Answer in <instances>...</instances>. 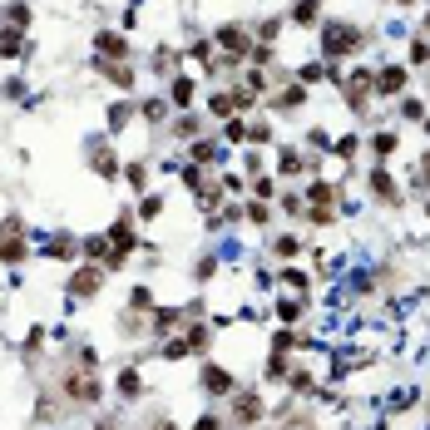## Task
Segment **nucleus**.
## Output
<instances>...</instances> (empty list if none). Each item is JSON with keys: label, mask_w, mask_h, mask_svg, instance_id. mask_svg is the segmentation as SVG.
<instances>
[{"label": "nucleus", "mask_w": 430, "mask_h": 430, "mask_svg": "<svg viewBox=\"0 0 430 430\" xmlns=\"http://www.w3.org/2000/svg\"><path fill=\"white\" fill-rule=\"evenodd\" d=\"M302 312H307V307H302V302H277V316H282V321H297V316H302Z\"/></svg>", "instance_id": "ea45409f"}, {"label": "nucleus", "mask_w": 430, "mask_h": 430, "mask_svg": "<svg viewBox=\"0 0 430 430\" xmlns=\"http://www.w3.org/2000/svg\"><path fill=\"white\" fill-rule=\"evenodd\" d=\"M247 139H252V144H267V139H272V129H267V124H252Z\"/></svg>", "instance_id": "49530a36"}, {"label": "nucleus", "mask_w": 430, "mask_h": 430, "mask_svg": "<svg viewBox=\"0 0 430 430\" xmlns=\"http://www.w3.org/2000/svg\"><path fill=\"white\" fill-rule=\"evenodd\" d=\"M183 356H193L188 337H178V341H169V346H164V361H183Z\"/></svg>", "instance_id": "2f4dec72"}, {"label": "nucleus", "mask_w": 430, "mask_h": 430, "mask_svg": "<svg viewBox=\"0 0 430 430\" xmlns=\"http://www.w3.org/2000/svg\"><path fill=\"white\" fill-rule=\"evenodd\" d=\"M213 114H223V119H233V114H238V104H233V89L213 94Z\"/></svg>", "instance_id": "cd10ccee"}, {"label": "nucleus", "mask_w": 430, "mask_h": 430, "mask_svg": "<svg viewBox=\"0 0 430 430\" xmlns=\"http://www.w3.org/2000/svg\"><path fill=\"white\" fill-rule=\"evenodd\" d=\"M316 20H321V0H297V6H292V25L312 30Z\"/></svg>", "instance_id": "dca6fc26"}, {"label": "nucleus", "mask_w": 430, "mask_h": 430, "mask_svg": "<svg viewBox=\"0 0 430 430\" xmlns=\"http://www.w3.org/2000/svg\"><path fill=\"white\" fill-rule=\"evenodd\" d=\"M213 45H218L223 55H228L223 65H238V60H247V55H252L257 35H247V25H233V20H228V25H218V30H213Z\"/></svg>", "instance_id": "f03ea898"}, {"label": "nucleus", "mask_w": 430, "mask_h": 430, "mask_svg": "<svg viewBox=\"0 0 430 430\" xmlns=\"http://www.w3.org/2000/svg\"><path fill=\"white\" fill-rule=\"evenodd\" d=\"M134 114H139V109H134V104H129V99H119V104H109V134H119V129H124V124H129Z\"/></svg>", "instance_id": "6ab92c4d"}, {"label": "nucleus", "mask_w": 430, "mask_h": 430, "mask_svg": "<svg viewBox=\"0 0 430 430\" xmlns=\"http://www.w3.org/2000/svg\"><path fill=\"white\" fill-rule=\"evenodd\" d=\"M193 430H223V420H218V415H203V420H198Z\"/></svg>", "instance_id": "09e8293b"}, {"label": "nucleus", "mask_w": 430, "mask_h": 430, "mask_svg": "<svg viewBox=\"0 0 430 430\" xmlns=\"http://www.w3.org/2000/svg\"><path fill=\"white\" fill-rule=\"evenodd\" d=\"M406 84H410L406 65H386V70H376V94H406Z\"/></svg>", "instance_id": "1a4fd4ad"}, {"label": "nucleus", "mask_w": 430, "mask_h": 430, "mask_svg": "<svg viewBox=\"0 0 430 430\" xmlns=\"http://www.w3.org/2000/svg\"><path fill=\"white\" fill-rule=\"evenodd\" d=\"M262 376H267V381H282V376H287V356L272 351V356H267V366H262Z\"/></svg>", "instance_id": "b1692460"}, {"label": "nucleus", "mask_w": 430, "mask_h": 430, "mask_svg": "<svg viewBox=\"0 0 430 430\" xmlns=\"http://www.w3.org/2000/svg\"><path fill=\"white\" fill-rule=\"evenodd\" d=\"M252 420H262V396H257V391H238V401H233V425H252Z\"/></svg>", "instance_id": "6e6552de"}, {"label": "nucleus", "mask_w": 430, "mask_h": 430, "mask_svg": "<svg viewBox=\"0 0 430 430\" xmlns=\"http://www.w3.org/2000/svg\"><path fill=\"white\" fill-rule=\"evenodd\" d=\"M129 307H134V312H148V307H153V292H148V287H134V292H129Z\"/></svg>", "instance_id": "473e14b6"}, {"label": "nucleus", "mask_w": 430, "mask_h": 430, "mask_svg": "<svg viewBox=\"0 0 430 430\" xmlns=\"http://www.w3.org/2000/svg\"><path fill=\"white\" fill-rule=\"evenodd\" d=\"M332 153H337V158H346V164H351V158L361 153V139H356V134H346V139H337V144H332Z\"/></svg>", "instance_id": "393cba45"}, {"label": "nucleus", "mask_w": 430, "mask_h": 430, "mask_svg": "<svg viewBox=\"0 0 430 430\" xmlns=\"http://www.w3.org/2000/svg\"><path fill=\"white\" fill-rule=\"evenodd\" d=\"M94 49H99V60H119V65H129V40L114 35V30H99V35H94Z\"/></svg>", "instance_id": "0eeeda50"}, {"label": "nucleus", "mask_w": 430, "mask_h": 430, "mask_svg": "<svg viewBox=\"0 0 430 430\" xmlns=\"http://www.w3.org/2000/svg\"><path fill=\"white\" fill-rule=\"evenodd\" d=\"M169 104H174V109H188V104H193V75H174V84H169Z\"/></svg>", "instance_id": "4468645a"}, {"label": "nucleus", "mask_w": 430, "mask_h": 430, "mask_svg": "<svg viewBox=\"0 0 430 430\" xmlns=\"http://www.w3.org/2000/svg\"><path fill=\"white\" fill-rule=\"evenodd\" d=\"M0 94H6V99H20V94H25V79H6V89H0Z\"/></svg>", "instance_id": "de8ad7c7"}, {"label": "nucleus", "mask_w": 430, "mask_h": 430, "mask_svg": "<svg viewBox=\"0 0 430 430\" xmlns=\"http://www.w3.org/2000/svg\"><path fill=\"white\" fill-rule=\"evenodd\" d=\"M119 396H124V401H139V396H144L139 371H119Z\"/></svg>", "instance_id": "aec40b11"}, {"label": "nucleus", "mask_w": 430, "mask_h": 430, "mask_svg": "<svg viewBox=\"0 0 430 430\" xmlns=\"http://www.w3.org/2000/svg\"><path fill=\"white\" fill-rule=\"evenodd\" d=\"M396 6H401V10H410V6H415V0H396Z\"/></svg>", "instance_id": "603ef678"}, {"label": "nucleus", "mask_w": 430, "mask_h": 430, "mask_svg": "<svg viewBox=\"0 0 430 430\" xmlns=\"http://www.w3.org/2000/svg\"><path fill=\"white\" fill-rule=\"evenodd\" d=\"M49 257H75V238H55L49 243Z\"/></svg>", "instance_id": "e433bc0d"}, {"label": "nucleus", "mask_w": 430, "mask_h": 430, "mask_svg": "<svg viewBox=\"0 0 430 430\" xmlns=\"http://www.w3.org/2000/svg\"><path fill=\"white\" fill-rule=\"evenodd\" d=\"M223 134H228V144H243V139H247V124H243V119H228Z\"/></svg>", "instance_id": "58836bf2"}, {"label": "nucleus", "mask_w": 430, "mask_h": 430, "mask_svg": "<svg viewBox=\"0 0 430 430\" xmlns=\"http://www.w3.org/2000/svg\"><path fill=\"white\" fill-rule=\"evenodd\" d=\"M169 109H174L169 99H144V104H139V114H144L148 124H164V119H169Z\"/></svg>", "instance_id": "a211bd4d"}, {"label": "nucleus", "mask_w": 430, "mask_h": 430, "mask_svg": "<svg viewBox=\"0 0 430 430\" xmlns=\"http://www.w3.org/2000/svg\"><path fill=\"white\" fill-rule=\"evenodd\" d=\"M94 430H119V425H114V420H109V415H104V420H99V425H94Z\"/></svg>", "instance_id": "3c124183"}, {"label": "nucleus", "mask_w": 430, "mask_h": 430, "mask_svg": "<svg viewBox=\"0 0 430 430\" xmlns=\"http://www.w3.org/2000/svg\"><path fill=\"white\" fill-rule=\"evenodd\" d=\"M247 218H252V223H257V228H262V223H267V218H272V213H267V203H252V208H247Z\"/></svg>", "instance_id": "37998d69"}, {"label": "nucleus", "mask_w": 430, "mask_h": 430, "mask_svg": "<svg viewBox=\"0 0 430 430\" xmlns=\"http://www.w3.org/2000/svg\"><path fill=\"white\" fill-rule=\"evenodd\" d=\"M104 277H109V272H104V262H84V267H75V277H70V297H94L99 287H104Z\"/></svg>", "instance_id": "20e7f679"}, {"label": "nucleus", "mask_w": 430, "mask_h": 430, "mask_svg": "<svg viewBox=\"0 0 430 430\" xmlns=\"http://www.w3.org/2000/svg\"><path fill=\"white\" fill-rule=\"evenodd\" d=\"M371 193L381 198V203H391V208H401V193H396V178L386 174V169H376L371 174Z\"/></svg>", "instance_id": "ddd939ff"}, {"label": "nucleus", "mask_w": 430, "mask_h": 430, "mask_svg": "<svg viewBox=\"0 0 430 430\" xmlns=\"http://www.w3.org/2000/svg\"><path fill=\"white\" fill-rule=\"evenodd\" d=\"M337 193H341L337 183H312V188H307V203H312V208H337Z\"/></svg>", "instance_id": "f3484780"}, {"label": "nucleus", "mask_w": 430, "mask_h": 430, "mask_svg": "<svg viewBox=\"0 0 430 430\" xmlns=\"http://www.w3.org/2000/svg\"><path fill=\"white\" fill-rule=\"evenodd\" d=\"M124 178H129V183L144 193V178H148V174H144V164H129V169H124Z\"/></svg>", "instance_id": "a19ab883"}, {"label": "nucleus", "mask_w": 430, "mask_h": 430, "mask_svg": "<svg viewBox=\"0 0 430 430\" xmlns=\"http://www.w3.org/2000/svg\"><path fill=\"white\" fill-rule=\"evenodd\" d=\"M94 70L109 79V84H119V89H134V84H139V75H134L129 65H119V60H94Z\"/></svg>", "instance_id": "f8f14e48"}, {"label": "nucleus", "mask_w": 430, "mask_h": 430, "mask_svg": "<svg viewBox=\"0 0 430 430\" xmlns=\"http://www.w3.org/2000/svg\"><path fill=\"white\" fill-rule=\"evenodd\" d=\"M302 104H307V84H287L272 94V109H302Z\"/></svg>", "instance_id": "2eb2a0df"}, {"label": "nucleus", "mask_w": 430, "mask_h": 430, "mask_svg": "<svg viewBox=\"0 0 430 430\" xmlns=\"http://www.w3.org/2000/svg\"><path fill=\"white\" fill-rule=\"evenodd\" d=\"M218 158H223L218 144H193V164H218Z\"/></svg>", "instance_id": "c85d7f7f"}, {"label": "nucleus", "mask_w": 430, "mask_h": 430, "mask_svg": "<svg viewBox=\"0 0 430 430\" xmlns=\"http://www.w3.org/2000/svg\"><path fill=\"white\" fill-rule=\"evenodd\" d=\"M321 79H327V65H316V60H307V65L297 70V84H307V89L321 84Z\"/></svg>", "instance_id": "5701e85b"}, {"label": "nucleus", "mask_w": 430, "mask_h": 430, "mask_svg": "<svg viewBox=\"0 0 430 430\" xmlns=\"http://www.w3.org/2000/svg\"><path fill=\"white\" fill-rule=\"evenodd\" d=\"M282 282H287V287H297V292H307V287H312V282H307V272H297V267H287Z\"/></svg>", "instance_id": "4c0bfd02"}, {"label": "nucleus", "mask_w": 430, "mask_h": 430, "mask_svg": "<svg viewBox=\"0 0 430 430\" xmlns=\"http://www.w3.org/2000/svg\"><path fill=\"white\" fill-rule=\"evenodd\" d=\"M6 20H10L15 30H25V25H30V6H25V0H15V6L6 10Z\"/></svg>", "instance_id": "7c9ffc66"}, {"label": "nucleus", "mask_w": 430, "mask_h": 430, "mask_svg": "<svg viewBox=\"0 0 430 430\" xmlns=\"http://www.w3.org/2000/svg\"><path fill=\"white\" fill-rule=\"evenodd\" d=\"M425 35H430V10H425Z\"/></svg>", "instance_id": "864d4df0"}, {"label": "nucleus", "mask_w": 430, "mask_h": 430, "mask_svg": "<svg viewBox=\"0 0 430 430\" xmlns=\"http://www.w3.org/2000/svg\"><path fill=\"white\" fill-rule=\"evenodd\" d=\"M420 178L430 183V148H425V158H420Z\"/></svg>", "instance_id": "8fccbe9b"}, {"label": "nucleus", "mask_w": 430, "mask_h": 430, "mask_svg": "<svg viewBox=\"0 0 430 430\" xmlns=\"http://www.w3.org/2000/svg\"><path fill=\"white\" fill-rule=\"evenodd\" d=\"M243 169H247L252 178H262V153H247V158H243Z\"/></svg>", "instance_id": "a18cd8bd"}, {"label": "nucleus", "mask_w": 430, "mask_h": 430, "mask_svg": "<svg viewBox=\"0 0 430 430\" xmlns=\"http://www.w3.org/2000/svg\"><path fill=\"white\" fill-rule=\"evenodd\" d=\"M158 213H164V198H153V193H148V198L139 203V218H158Z\"/></svg>", "instance_id": "c9c22d12"}, {"label": "nucleus", "mask_w": 430, "mask_h": 430, "mask_svg": "<svg viewBox=\"0 0 430 430\" xmlns=\"http://www.w3.org/2000/svg\"><path fill=\"white\" fill-rule=\"evenodd\" d=\"M89 169H94L99 178H109V183H114V178H119V158L104 148V144H89Z\"/></svg>", "instance_id": "9d476101"}, {"label": "nucleus", "mask_w": 430, "mask_h": 430, "mask_svg": "<svg viewBox=\"0 0 430 430\" xmlns=\"http://www.w3.org/2000/svg\"><path fill=\"white\" fill-rule=\"evenodd\" d=\"M148 327H153V337H169V332L188 327V312H178V307H153L148 312Z\"/></svg>", "instance_id": "423d86ee"}, {"label": "nucleus", "mask_w": 430, "mask_h": 430, "mask_svg": "<svg viewBox=\"0 0 430 430\" xmlns=\"http://www.w3.org/2000/svg\"><path fill=\"white\" fill-rule=\"evenodd\" d=\"M297 247H302V243H297V238H277V243H272V252H277V257H292V252H297Z\"/></svg>", "instance_id": "79ce46f5"}, {"label": "nucleus", "mask_w": 430, "mask_h": 430, "mask_svg": "<svg viewBox=\"0 0 430 430\" xmlns=\"http://www.w3.org/2000/svg\"><path fill=\"white\" fill-rule=\"evenodd\" d=\"M401 114H406V119H425V109H420V99H406V104H401Z\"/></svg>", "instance_id": "c03bdc74"}, {"label": "nucleus", "mask_w": 430, "mask_h": 430, "mask_svg": "<svg viewBox=\"0 0 430 430\" xmlns=\"http://www.w3.org/2000/svg\"><path fill=\"white\" fill-rule=\"evenodd\" d=\"M198 386H203L208 396H238V381H233V371H223V366H203Z\"/></svg>", "instance_id": "39448f33"}, {"label": "nucleus", "mask_w": 430, "mask_h": 430, "mask_svg": "<svg viewBox=\"0 0 430 430\" xmlns=\"http://www.w3.org/2000/svg\"><path fill=\"white\" fill-rule=\"evenodd\" d=\"M272 193H277L272 178H252V198H257V203H272Z\"/></svg>", "instance_id": "72a5a7b5"}, {"label": "nucleus", "mask_w": 430, "mask_h": 430, "mask_svg": "<svg viewBox=\"0 0 430 430\" xmlns=\"http://www.w3.org/2000/svg\"><path fill=\"white\" fill-rule=\"evenodd\" d=\"M25 252H30V243H25L20 233H15V238H6V247H0V257H6L10 267H15V262H25Z\"/></svg>", "instance_id": "412c9836"}, {"label": "nucleus", "mask_w": 430, "mask_h": 430, "mask_svg": "<svg viewBox=\"0 0 430 430\" xmlns=\"http://www.w3.org/2000/svg\"><path fill=\"white\" fill-rule=\"evenodd\" d=\"M20 55H30V40H25V30L6 25L0 30V60H20Z\"/></svg>", "instance_id": "9b49d317"}, {"label": "nucleus", "mask_w": 430, "mask_h": 430, "mask_svg": "<svg viewBox=\"0 0 430 430\" xmlns=\"http://www.w3.org/2000/svg\"><path fill=\"white\" fill-rule=\"evenodd\" d=\"M277 35H282V15H272V20H262V25H257V45H272Z\"/></svg>", "instance_id": "bb28decb"}, {"label": "nucleus", "mask_w": 430, "mask_h": 430, "mask_svg": "<svg viewBox=\"0 0 430 430\" xmlns=\"http://www.w3.org/2000/svg\"><path fill=\"white\" fill-rule=\"evenodd\" d=\"M198 129H203V119H198V114H183V119H174V134H178V139H193Z\"/></svg>", "instance_id": "c756f323"}, {"label": "nucleus", "mask_w": 430, "mask_h": 430, "mask_svg": "<svg viewBox=\"0 0 430 430\" xmlns=\"http://www.w3.org/2000/svg\"><path fill=\"white\" fill-rule=\"evenodd\" d=\"M410 65H430V40H410Z\"/></svg>", "instance_id": "f704fd0d"}, {"label": "nucleus", "mask_w": 430, "mask_h": 430, "mask_svg": "<svg viewBox=\"0 0 430 430\" xmlns=\"http://www.w3.org/2000/svg\"><path fill=\"white\" fill-rule=\"evenodd\" d=\"M277 169H282V174H302V169H307V158H302L297 148H282V158H277Z\"/></svg>", "instance_id": "a878e982"}, {"label": "nucleus", "mask_w": 430, "mask_h": 430, "mask_svg": "<svg viewBox=\"0 0 430 430\" xmlns=\"http://www.w3.org/2000/svg\"><path fill=\"white\" fill-rule=\"evenodd\" d=\"M60 391H65V401H70V406H99V401H104V386H99V376H94V371H84V376L65 371Z\"/></svg>", "instance_id": "7ed1b4c3"}, {"label": "nucleus", "mask_w": 430, "mask_h": 430, "mask_svg": "<svg viewBox=\"0 0 430 430\" xmlns=\"http://www.w3.org/2000/svg\"><path fill=\"white\" fill-rule=\"evenodd\" d=\"M396 148H401V139H396V134H376V139H371V153L381 158V164H386V158H391Z\"/></svg>", "instance_id": "4be33fe9"}, {"label": "nucleus", "mask_w": 430, "mask_h": 430, "mask_svg": "<svg viewBox=\"0 0 430 430\" xmlns=\"http://www.w3.org/2000/svg\"><path fill=\"white\" fill-rule=\"evenodd\" d=\"M366 40H371L366 30H356V25H346V20H327V25H321V55H327V60L337 65V60H346V55H356V49H361Z\"/></svg>", "instance_id": "f257e3e1"}]
</instances>
